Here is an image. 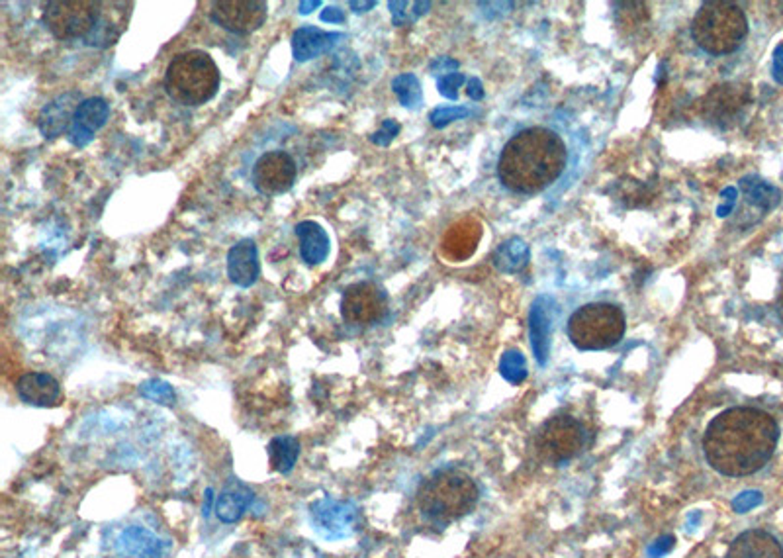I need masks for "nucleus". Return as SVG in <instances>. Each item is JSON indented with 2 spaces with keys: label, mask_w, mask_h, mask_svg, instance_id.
<instances>
[{
  "label": "nucleus",
  "mask_w": 783,
  "mask_h": 558,
  "mask_svg": "<svg viewBox=\"0 0 783 558\" xmlns=\"http://www.w3.org/2000/svg\"><path fill=\"white\" fill-rule=\"evenodd\" d=\"M778 437V423L770 413L756 408H730L709 423L703 451L717 472L748 477L771 459Z\"/></svg>",
  "instance_id": "obj_1"
},
{
  "label": "nucleus",
  "mask_w": 783,
  "mask_h": 558,
  "mask_svg": "<svg viewBox=\"0 0 783 558\" xmlns=\"http://www.w3.org/2000/svg\"><path fill=\"white\" fill-rule=\"evenodd\" d=\"M566 157V146L557 131L527 128L511 138L501 151L499 181L511 192L535 194L560 177Z\"/></svg>",
  "instance_id": "obj_2"
},
{
  "label": "nucleus",
  "mask_w": 783,
  "mask_h": 558,
  "mask_svg": "<svg viewBox=\"0 0 783 558\" xmlns=\"http://www.w3.org/2000/svg\"><path fill=\"white\" fill-rule=\"evenodd\" d=\"M478 486L464 472L441 470L427 478L417 492V508L437 525L451 523L474 508Z\"/></svg>",
  "instance_id": "obj_3"
},
{
  "label": "nucleus",
  "mask_w": 783,
  "mask_h": 558,
  "mask_svg": "<svg viewBox=\"0 0 783 558\" xmlns=\"http://www.w3.org/2000/svg\"><path fill=\"white\" fill-rule=\"evenodd\" d=\"M222 75L216 61L200 49L174 55L165 73V90L183 106H202L219 89Z\"/></svg>",
  "instance_id": "obj_4"
},
{
  "label": "nucleus",
  "mask_w": 783,
  "mask_h": 558,
  "mask_svg": "<svg viewBox=\"0 0 783 558\" xmlns=\"http://www.w3.org/2000/svg\"><path fill=\"white\" fill-rule=\"evenodd\" d=\"M748 34V20L733 3H705L694 20V39L707 54L725 55L743 44Z\"/></svg>",
  "instance_id": "obj_5"
},
{
  "label": "nucleus",
  "mask_w": 783,
  "mask_h": 558,
  "mask_svg": "<svg viewBox=\"0 0 783 558\" xmlns=\"http://www.w3.org/2000/svg\"><path fill=\"white\" fill-rule=\"evenodd\" d=\"M625 335L621 308L605 302L582 306L568 322V337L582 351H603L617 345Z\"/></svg>",
  "instance_id": "obj_6"
},
{
  "label": "nucleus",
  "mask_w": 783,
  "mask_h": 558,
  "mask_svg": "<svg viewBox=\"0 0 783 558\" xmlns=\"http://www.w3.org/2000/svg\"><path fill=\"white\" fill-rule=\"evenodd\" d=\"M102 13V4L94 0H54L47 3L41 22L57 39H79L97 30Z\"/></svg>",
  "instance_id": "obj_7"
},
{
  "label": "nucleus",
  "mask_w": 783,
  "mask_h": 558,
  "mask_svg": "<svg viewBox=\"0 0 783 558\" xmlns=\"http://www.w3.org/2000/svg\"><path fill=\"white\" fill-rule=\"evenodd\" d=\"M582 447H583V429L576 419L568 416H558L549 419L545 426L540 427L537 435L539 457L552 464H558L576 457Z\"/></svg>",
  "instance_id": "obj_8"
},
{
  "label": "nucleus",
  "mask_w": 783,
  "mask_h": 558,
  "mask_svg": "<svg viewBox=\"0 0 783 558\" xmlns=\"http://www.w3.org/2000/svg\"><path fill=\"white\" fill-rule=\"evenodd\" d=\"M311 525L323 539H347L359 527V508L353 502H341L323 495L310 505Z\"/></svg>",
  "instance_id": "obj_9"
},
{
  "label": "nucleus",
  "mask_w": 783,
  "mask_h": 558,
  "mask_svg": "<svg viewBox=\"0 0 783 558\" xmlns=\"http://www.w3.org/2000/svg\"><path fill=\"white\" fill-rule=\"evenodd\" d=\"M388 300L380 286L374 283H359L343 292L341 316L353 326H370L380 322L386 314Z\"/></svg>",
  "instance_id": "obj_10"
},
{
  "label": "nucleus",
  "mask_w": 783,
  "mask_h": 558,
  "mask_svg": "<svg viewBox=\"0 0 783 558\" xmlns=\"http://www.w3.org/2000/svg\"><path fill=\"white\" fill-rule=\"evenodd\" d=\"M268 6L263 0H224L214 3L212 22L232 34H253L265 24Z\"/></svg>",
  "instance_id": "obj_11"
},
{
  "label": "nucleus",
  "mask_w": 783,
  "mask_h": 558,
  "mask_svg": "<svg viewBox=\"0 0 783 558\" xmlns=\"http://www.w3.org/2000/svg\"><path fill=\"white\" fill-rule=\"evenodd\" d=\"M296 181V163L286 151H268L253 167L255 189L265 196L285 194Z\"/></svg>",
  "instance_id": "obj_12"
},
{
  "label": "nucleus",
  "mask_w": 783,
  "mask_h": 558,
  "mask_svg": "<svg viewBox=\"0 0 783 558\" xmlns=\"http://www.w3.org/2000/svg\"><path fill=\"white\" fill-rule=\"evenodd\" d=\"M81 92L69 90L65 95H59L41 108L38 116V128L46 140H54L71 130L72 118L81 106Z\"/></svg>",
  "instance_id": "obj_13"
},
{
  "label": "nucleus",
  "mask_w": 783,
  "mask_h": 558,
  "mask_svg": "<svg viewBox=\"0 0 783 558\" xmlns=\"http://www.w3.org/2000/svg\"><path fill=\"white\" fill-rule=\"evenodd\" d=\"M110 118V105L100 97H92L81 102V106L72 118V126L69 130V141L75 148H85L92 141L104 123Z\"/></svg>",
  "instance_id": "obj_14"
},
{
  "label": "nucleus",
  "mask_w": 783,
  "mask_h": 558,
  "mask_svg": "<svg viewBox=\"0 0 783 558\" xmlns=\"http://www.w3.org/2000/svg\"><path fill=\"white\" fill-rule=\"evenodd\" d=\"M16 394L28 406L54 408L61 400V385L47 372H26L16 382Z\"/></svg>",
  "instance_id": "obj_15"
},
{
  "label": "nucleus",
  "mask_w": 783,
  "mask_h": 558,
  "mask_svg": "<svg viewBox=\"0 0 783 558\" xmlns=\"http://www.w3.org/2000/svg\"><path fill=\"white\" fill-rule=\"evenodd\" d=\"M480 240H482V224L476 218H464L448 227L441 251L448 261H466L478 249Z\"/></svg>",
  "instance_id": "obj_16"
},
{
  "label": "nucleus",
  "mask_w": 783,
  "mask_h": 558,
  "mask_svg": "<svg viewBox=\"0 0 783 558\" xmlns=\"http://www.w3.org/2000/svg\"><path fill=\"white\" fill-rule=\"evenodd\" d=\"M748 102V90L738 85H720L715 87L709 95L702 100L703 116L711 122L723 123L743 110Z\"/></svg>",
  "instance_id": "obj_17"
},
{
  "label": "nucleus",
  "mask_w": 783,
  "mask_h": 558,
  "mask_svg": "<svg viewBox=\"0 0 783 558\" xmlns=\"http://www.w3.org/2000/svg\"><path fill=\"white\" fill-rule=\"evenodd\" d=\"M345 36L339 32H326L318 26H302L292 34V55L298 63H306L336 47Z\"/></svg>",
  "instance_id": "obj_18"
},
{
  "label": "nucleus",
  "mask_w": 783,
  "mask_h": 558,
  "mask_svg": "<svg viewBox=\"0 0 783 558\" xmlns=\"http://www.w3.org/2000/svg\"><path fill=\"white\" fill-rule=\"evenodd\" d=\"M260 275L259 249L253 240L237 241L227 253V276L234 284L249 288Z\"/></svg>",
  "instance_id": "obj_19"
},
{
  "label": "nucleus",
  "mask_w": 783,
  "mask_h": 558,
  "mask_svg": "<svg viewBox=\"0 0 783 558\" xmlns=\"http://www.w3.org/2000/svg\"><path fill=\"white\" fill-rule=\"evenodd\" d=\"M116 553L120 558H161L165 543L140 525H130L116 537Z\"/></svg>",
  "instance_id": "obj_20"
},
{
  "label": "nucleus",
  "mask_w": 783,
  "mask_h": 558,
  "mask_svg": "<svg viewBox=\"0 0 783 558\" xmlns=\"http://www.w3.org/2000/svg\"><path fill=\"white\" fill-rule=\"evenodd\" d=\"M727 558H783V549L771 533L752 529L736 537Z\"/></svg>",
  "instance_id": "obj_21"
},
{
  "label": "nucleus",
  "mask_w": 783,
  "mask_h": 558,
  "mask_svg": "<svg viewBox=\"0 0 783 558\" xmlns=\"http://www.w3.org/2000/svg\"><path fill=\"white\" fill-rule=\"evenodd\" d=\"M294 232L300 240V257L302 261L310 266L321 265L329 255V235L323 227L316 222H300L296 224Z\"/></svg>",
  "instance_id": "obj_22"
},
{
  "label": "nucleus",
  "mask_w": 783,
  "mask_h": 558,
  "mask_svg": "<svg viewBox=\"0 0 783 558\" xmlns=\"http://www.w3.org/2000/svg\"><path fill=\"white\" fill-rule=\"evenodd\" d=\"M253 500L255 495L245 484L232 480L222 490V494L217 495L214 512L219 521L235 523L243 518L245 512L251 508V503H253Z\"/></svg>",
  "instance_id": "obj_23"
},
{
  "label": "nucleus",
  "mask_w": 783,
  "mask_h": 558,
  "mask_svg": "<svg viewBox=\"0 0 783 558\" xmlns=\"http://www.w3.org/2000/svg\"><path fill=\"white\" fill-rule=\"evenodd\" d=\"M267 454L270 469L278 474H288L294 470L300 457V441L292 435H278L268 443Z\"/></svg>",
  "instance_id": "obj_24"
},
{
  "label": "nucleus",
  "mask_w": 783,
  "mask_h": 558,
  "mask_svg": "<svg viewBox=\"0 0 783 558\" xmlns=\"http://www.w3.org/2000/svg\"><path fill=\"white\" fill-rule=\"evenodd\" d=\"M531 341H532V351H535V357L539 359L540 365L547 363L549 357V316L547 309L542 308L540 304H535L531 312Z\"/></svg>",
  "instance_id": "obj_25"
},
{
  "label": "nucleus",
  "mask_w": 783,
  "mask_h": 558,
  "mask_svg": "<svg viewBox=\"0 0 783 558\" xmlns=\"http://www.w3.org/2000/svg\"><path fill=\"white\" fill-rule=\"evenodd\" d=\"M392 89L405 108H417L421 105V87L415 75H398L392 80Z\"/></svg>",
  "instance_id": "obj_26"
},
{
  "label": "nucleus",
  "mask_w": 783,
  "mask_h": 558,
  "mask_svg": "<svg viewBox=\"0 0 783 558\" xmlns=\"http://www.w3.org/2000/svg\"><path fill=\"white\" fill-rule=\"evenodd\" d=\"M743 189L748 194L750 202H754L766 210L774 208V206L779 202V190L774 189V186H770L764 181L746 179V181H743Z\"/></svg>",
  "instance_id": "obj_27"
},
{
  "label": "nucleus",
  "mask_w": 783,
  "mask_h": 558,
  "mask_svg": "<svg viewBox=\"0 0 783 558\" xmlns=\"http://www.w3.org/2000/svg\"><path fill=\"white\" fill-rule=\"evenodd\" d=\"M430 3H390L388 8L396 26H410L417 18L430 10Z\"/></svg>",
  "instance_id": "obj_28"
},
{
  "label": "nucleus",
  "mask_w": 783,
  "mask_h": 558,
  "mask_svg": "<svg viewBox=\"0 0 783 558\" xmlns=\"http://www.w3.org/2000/svg\"><path fill=\"white\" fill-rule=\"evenodd\" d=\"M140 394L151 402H157V404H165V406L174 404V400H176V394H174V390L169 382L157 380V378L143 382V385L140 386Z\"/></svg>",
  "instance_id": "obj_29"
},
{
  "label": "nucleus",
  "mask_w": 783,
  "mask_h": 558,
  "mask_svg": "<svg viewBox=\"0 0 783 558\" xmlns=\"http://www.w3.org/2000/svg\"><path fill=\"white\" fill-rule=\"evenodd\" d=\"M501 375H504V378L509 380L511 385H519V382L525 380L527 376L525 359L521 357L517 351H509V353H506L504 359H501Z\"/></svg>",
  "instance_id": "obj_30"
},
{
  "label": "nucleus",
  "mask_w": 783,
  "mask_h": 558,
  "mask_svg": "<svg viewBox=\"0 0 783 558\" xmlns=\"http://www.w3.org/2000/svg\"><path fill=\"white\" fill-rule=\"evenodd\" d=\"M762 500H764V495H762V492H758V490H746L743 494H738L736 498L733 500V510L736 513H746L750 510L758 508V505L762 503Z\"/></svg>",
  "instance_id": "obj_31"
},
{
  "label": "nucleus",
  "mask_w": 783,
  "mask_h": 558,
  "mask_svg": "<svg viewBox=\"0 0 783 558\" xmlns=\"http://www.w3.org/2000/svg\"><path fill=\"white\" fill-rule=\"evenodd\" d=\"M466 114H468L466 108H437L435 112H431V123L435 128H443L448 122L464 118Z\"/></svg>",
  "instance_id": "obj_32"
},
{
  "label": "nucleus",
  "mask_w": 783,
  "mask_h": 558,
  "mask_svg": "<svg viewBox=\"0 0 783 558\" xmlns=\"http://www.w3.org/2000/svg\"><path fill=\"white\" fill-rule=\"evenodd\" d=\"M398 131H400V126H398V123H396L394 120H384L380 131H376L374 136L370 138V141L376 143V146H388V143H390L396 136H398Z\"/></svg>",
  "instance_id": "obj_33"
},
{
  "label": "nucleus",
  "mask_w": 783,
  "mask_h": 558,
  "mask_svg": "<svg viewBox=\"0 0 783 558\" xmlns=\"http://www.w3.org/2000/svg\"><path fill=\"white\" fill-rule=\"evenodd\" d=\"M463 80H464V77L458 75V73L445 75L441 80H438V92H441V95L447 98H456V89L461 87Z\"/></svg>",
  "instance_id": "obj_34"
},
{
  "label": "nucleus",
  "mask_w": 783,
  "mask_h": 558,
  "mask_svg": "<svg viewBox=\"0 0 783 558\" xmlns=\"http://www.w3.org/2000/svg\"><path fill=\"white\" fill-rule=\"evenodd\" d=\"M676 539L672 535H664L660 539H656L651 546H649V556L651 558H662L664 554L670 553L674 549Z\"/></svg>",
  "instance_id": "obj_35"
},
{
  "label": "nucleus",
  "mask_w": 783,
  "mask_h": 558,
  "mask_svg": "<svg viewBox=\"0 0 783 558\" xmlns=\"http://www.w3.org/2000/svg\"><path fill=\"white\" fill-rule=\"evenodd\" d=\"M321 22H329V24H343L345 22V14L343 10H339L337 6H328L321 13Z\"/></svg>",
  "instance_id": "obj_36"
},
{
  "label": "nucleus",
  "mask_w": 783,
  "mask_h": 558,
  "mask_svg": "<svg viewBox=\"0 0 783 558\" xmlns=\"http://www.w3.org/2000/svg\"><path fill=\"white\" fill-rule=\"evenodd\" d=\"M774 77L778 82L783 85V44L778 46L776 54H774Z\"/></svg>",
  "instance_id": "obj_37"
},
{
  "label": "nucleus",
  "mask_w": 783,
  "mask_h": 558,
  "mask_svg": "<svg viewBox=\"0 0 783 558\" xmlns=\"http://www.w3.org/2000/svg\"><path fill=\"white\" fill-rule=\"evenodd\" d=\"M349 6L354 10V13L359 14V13H369L370 8L376 6V3H374V0H370V3H354V0H351Z\"/></svg>",
  "instance_id": "obj_38"
},
{
  "label": "nucleus",
  "mask_w": 783,
  "mask_h": 558,
  "mask_svg": "<svg viewBox=\"0 0 783 558\" xmlns=\"http://www.w3.org/2000/svg\"><path fill=\"white\" fill-rule=\"evenodd\" d=\"M318 6H321V3L319 0H311V3H306V0H302V3L298 4V8H300V14H310L313 8H318Z\"/></svg>",
  "instance_id": "obj_39"
},
{
  "label": "nucleus",
  "mask_w": 783,
  "mask_h": 558,
  "mask_svg": "<svg viewBox=\"0 0 783 558\" xmlns=\"http://www.w3.org/2000/svg\"><path fill=\"white\" fill-rule=\"evenodd\" d=\"M468 95H470V97H474V98H480V97H482V92H480V82H478V80H472V82H470Z\"/></svg>",
  "instance_id": "obj_40"
},
{
  "label": "nucleus",
  "mask_w": 783,
  "mask_h": 558,
  "mask_svg": "<svg viewBox=\"0 0 783 558\" xmlns=\"http://www.w3.org/2000/svg\"><path fill=\"white\" fill-rule=\"evenodd\" d=\"M779 308L783 312V278H781V286H779Z\"/></svg>",
  "instance_id": "obj_41"
}]
</instances>
